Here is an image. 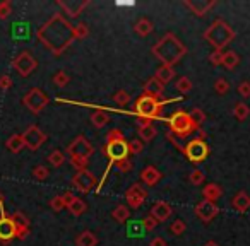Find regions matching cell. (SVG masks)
<instances>
[{
	"label": "cell",
	"mask_w": 250,
	"mask_h": 246,
	"mask_svg": "<svg viewBox=\"0 0 250 246\" xmlns=\"http://www.w3.org/2000/svg\"><path fill=\"white\" fill-rule=\"evenodd\" d=\"M38 39L53 53V57H60L76 38H74V26L63 18L60 12L53 14L36 33Z\"/></svg>",
	"instance_id": "1"
},
{
	"label": "cell",
	"mask_w": 250,
	"mask_h": 246,
	"mask_svg": "<svg viewBox=\"0 0 250 246\" xmlns=\"http://www.w3.org/2000/svg\"><path fill=\"white\" fill-rule=\"evenodd\" d=\"M151 53H153L163 65L173 67L175 63H178L184 58V55L187 53V46H185L173 33H167L156 45H153Z\"/></svg>",
	"instance_id": "2"
},
{
	"label": "cell",
	"mask_w": 250,
	"mask_h": 246,
	"mask_svg": "<svg viewBox=\"0 0 250 246\" xmlns=\"http://www.w3.org/2000/svg\"><path fill=\"white\" fill-rule=\"evenodd\" d=\"M175 101H182V96L173 97V99H158V97L147 96V94H141L139 99L134 104V114L149 121L160 120L163 108L170 103H175Z\"/></svg>",
	"instance_id": "3"
},
{
	"label": "cell",
	"mask_w": 250,
	"mask_h": 246,
	"mask_svg": "<svg viewBox=\"0 0 250 246\" xmlns=\"http://www.w3.org/2000/svg\"><path fill=\"white\" fill-rule=\"evenodd\" d=\"M235 36H236V33L231 26L226 24L223 19H216V21L204 31L202 38L208 43H211V45L214 46V50H223L235 39Z\"/></svg>",
	"instance_id": "4"
},
{
	"label": "cell",
	"mask_w": 250,
	"mask_h": 246,
	"mask_svg": "<svg viewBox=\"0 0 250 246\" xmlns=\"http://www.w3.org/2000/svg\"><path fill=\"white\" fill-rule=\"evenodd\" d=\"M168 125H170V132L173 135L180 137V139H187L192 133L199 132V127L194 123L190 114L187 111H173L168 118Z\"/></svg>",
	"instance_id": "5"
},
{
	"label": "cell",
	"mask_w": 250,
	"mask_h": 246,
	"mask_svg": "<svg viewBox=\"0 0 250 246\" xmlns=\"http://www.w3.org/2000/svg\"><path fill=\"white\" fill-rule=\"evenodd\" d=\"M101 152L103 156L108 157L111 164L118 163V161H124V159H129L130 152H129V142L124 139H118L113 140V142H106L103 147H101Z\"/></svg>",
	"instance_id": "6"
},
{
	"label": "cell",
	"mask_w": 250,
	"mask_h": 246,
	"mask_svg": "<svg viewBox=\"0 0 250 246\" xmlns=\"http://www.w3.org/2000/svg\"><path fill=\"white\" fill-rule=\"evenodd\" d=\"M50 103V97L43 93L40 87H33L31 91L22 96V104L31 111L33 114H40L46 108V104Z\"/></svg>",
	"instance_id": "7"
},
{
	"label": "cell",
	"mask_w": 250,
	"mask_h": 246,
	"mask_svg": "<svg viewBox=\"0 0 250 246\" xmlns=\"http://www.w3.org/2000/svg\"><path fill=\"white\" fill-rule=\"evenodd\" d=\"M209 152V146L206 144V140H201V139H192L187 142V146L184 147V154L190 163H202V161L208 159Z\"/></svg>",
	"instance_id": "8"
},
{
	"label": "cell",
	"mask_w": 250,
	"mask_h": 246,
	"mask_svg": "<svg viewBox=\"0 0 250 246\" xmlns=\"http://www.w3.org/2000/svg\"><path fill=\"white\" fill-rule=\"evenodd\" d=\"M67 154H69V157H84V159H89L94 154V147L91 146V142L84 135H77L67 146Z\"/></svg>",
	"instance_id": "9"
},
{
	"label": "cell",
	"mask_w": 250,
	"mask_h": 246,
	"mask_svg": "<svg viewBox=\"0 0 250 246\" xmlns=\"http://www.w3.org/2000/svg\"><path fill=\"white\" fill-rule=\"evenodd\" d=\"M12 67L16 69V72L21 77H29L38 67L36 58L29 52H21L14 60H12Z\"/></svg>",
	"instance_id": "10"
},
{
	"label": "cell",
	"mask_w": 250,
	"mask_h": 246,
	"mask_svg": "<svg viewBox=\"0 0 250 246\" xmlns=\"http://www.w3.org/2000/svg\"><path fill=\"white\" fill-rule=\"evenodd\" d=\"M16 238V224L11 215L5 212L4 207H0V243L9 245Z\"/></svg>",
	"instance_id": "11"
},
{
	"label": "cell",
	"mask_w": 250,
	"mask_h": 246,
	"mask_svg": "<svg viewBox=\"0 0 250 246\" xmlns=\"http://www.w3.org/2000/svg\"><path fill=\"white\" fill-rule=\"evenodd\" d=\"M22 139H24V146L29 151H38L46 142V133L36 125H29L22 133Z\"/></svg>",
	"instance_id": "12"
},
{
	"label": "cell",
	"mask_w": 250,
	"mask_h": 246,
	"mask_svg": "<svg viewBox=\"0 0 250 246\" xmlns=\"http://www.w3.org/2000/svg\"><path fill=\"white\" fill-rule=\"evenodd\" d=\"M96 183H98L96 176H94L89 170L77 171V173L72 176V185L81 191V193H89V191L96 187Z\"/></svg>",
	"instance_id": "13"
},
{
	"label": "cell",
	"mask_w": 250,
	"mask_h": 246,
	"mask_svg": "<svg viewBox=\"0 0 250 246\" xmlns=\"http://www.w3.org/2000/svg\"><path fill=\"white\" fill-rule=\"evenodd\" d=\"M147 198V190L139 183H134L129 187V190L125 191V200H127V205L132 208H139L144 205Z\"/></svg>",
	"instance_id": "14"
},
{
	"label": "cell",
	"mask_w": 250,
	"mask_h": 246,
	"mask_svg": "<svg viewBox=\"0 0 250 246\" xmlns=\"http://www.w3.org/2000/svg\"><path fill=\"white\" fill-rule=\"evenodd\" d=\"M11 217H12V221H14V224H16V239H19V241H24V239L29 236V231H31V222H29V219L26 217L21 210L14 212Z\"/></svg>",
	"instance_id": "15"
},
{
	"label": "cell",
	"mask_w": 250,
	"mask_h": 246,
	"mask_svg": "<svg viewBox=\"0 0 250 246\" xmlns=\"http://www.w3.org/2000/svg\"><path fill=\"white\" fill-rule=\"evenodd\" d=\"M219 214V207L212 202H206V200H201L197 205H195V215L201 219L202 222H211L216 215Z\"/></svg>",
	"instance_id": "16"
},
{
	"label": "cell",
	"mask_w": 250,
	"mask_h": 246,
	"mask_svg": "<svg viewBox=\"0 0 250 246\" xmlns=\"http://www.w3.org/2000/svg\"><path fill=\"white\" fill-rule=\"evenodd\" d=\"M171 212H173V208H171V205L168 204V202L158 200V202H154L153 207H151L149 215L153 219H156V222L160 224V222H165L167 219H170Z\"/></svg>",
	"instance_id": "17"
},
{
	"label": "cell",
	"mask_w": 250,
	"mask_h": 246,
	"mask_svg": "<svg viewBox=\"0 0 250 246\" xmlns=\"http://www.w3.org/2000/svg\"><path fill=\"white\" fill-rule=\"evenodd\" d=\"M57 5H59L65 14H69L70 18H79L84 9L89 5V0H84V2L83 0H81V2H74V0H70V2H62V0H57Z\"/></svg>",
	"instance_id": "18"
},
{
	"label": "cell",
	"mask_w": 250,
	"mask_h": 246,
	"mask_svg": "<svg viewBox=\"0 0 250 246\" xmlns=\"http://www.w3.org/2000/svg\"><path fill=\"white\" fill-rule=\"evenodd\" d=\"M184 5L190 9L195 16L202 18V16H206L212 7H214L216 0H208V2H206V0H194V2H192V0H184Z\"/></svg>",
	"instance_id": "19"
},
{
	"label": "cell",
	"mask_w": 250,
	"mask_h": 246,
	"mask_svg": "<svg viewBox=\"0 0 250 246\" xmlns=\"http://www.w3.org/2000/svg\"><path fill=\"white\" fill-rule=\"evenodd\" d=\"M161 178H163V174L154 166H146L143 170V173H141V181H143L146 187H156L161 181Z\"/></svg>",
	"instance_id": "20"
},
{
	"label": "cell",
	"mask_w": 250,
	"mask_h": 246,
	"mask_svg": "<svg viewBox=\"0 0 250 246\" xmlns=\"http://www.w3.org/2000/svg\"><path fill=\"white\" fill-rule=\"evenodd\" d=\"M163 91H165V86L156 79V77H151V79H147L146 84H144V87H143V94L158 97V99L163 96Z\"/></svg>",
	"instance_id": "21"
},
{
	"label": "cell",
	"mask_w": 250,
	"mask_h": 246,
	"mask_svg": "<svg viewBox=\"0 0 250 246\" xmlns=\"http://www.w3.org/2000/svg\"><path fill=\"white\" fill-rule=\"evenodd\" d=\"M231 207L235 208L236 212H240V214L247 212L250 208V195L243 190L238 191V193L231 198Z\"/></svg>",
	"instance_id": "22"
},
{
	"label": "cell",
	"mask_w": 250,
	"mask_h": 246,
	"mask_svg": "<svg viewBox=\"0 0 250 246\" xmlns=\"http://www.w3.org/2000/svg\"><path fill=\"white\" fill-rule=\"evenodd\" d=\"M221 195H223V188L219 187L218 183H208L202 188V200H206V202L216 204V200L221 198Z\"/></svg>",
	"instance_id": "23"
},
{
	"label": "cell",
	"mask_w": 250,
	"mask_h": 246,
	"mask_svg": "<svg viewBox=\"0 0 250 246\" xmlns=\"http://www.w3.org/2000/svg\"><path fill=\"white\" fill-rule=\"evenodd\" d=\"M98 243L100 239L93 231H83L76 238V246H98Z\"/></svg>",
	"instance_id": "24"
},
{
	"label": "cell",
	"mask_w": 250,
	"mask_h": 246,
	"mask_svg": "<svg viewBox=\"0 0 250 246\" xmlns=\"http://www.w3.org/2000/svg\"><path fill=\"white\" fill-rule=\"evenodd\" d=\"M5 147H7L12 154L21 152V151L26 147L24 146V139H22V133H14V135L9 137L7 142H5Z\"/></svg>",
	"instance_id": "25"
},
{
	"label": "cell",
	"mask_w": 250,
	"mask_h": 246,
	"mask_svg": "<svg viewBox=\"0 0 250 246\" xmlns=\"http://www.w3.org/2000/svg\"><path fill=\"white\" fill-rule=\"evenodd\" d=\"M154 77H156L158 80H160L163 86H167L168 82H171L175 77V69L173 67H168V65H161L160 69L156 70V74H154Z\"/></svg>",
	"instance_id": "26"
},
{
	"label": "cell",
	"mask_w": 250,
	"mask_h": 246,
	"mask_svg": "<svg viewBox=\"0 0 250 246\" xmlns=\"http://www.w3.org/2000/svg\"><path fill=\"white\" fill-rule=\"evenodd\" d=\"M89 120H91V123H93L94 129L100 130V129H103V127H106V123L110 121V116H108L106 111L98 110V111H94V113L91 114Z\"/></svg>",
	"instance_id": "27"
},
{
	"label": "cell",
	"mask_w": 250,
	"mask_h": 246,
	"mask_svg": "<svg viewBox=\"0 0 250 246\" xmlns=\"http://www.w3.org/2000/svg\"><path fill=\"white\" fill-rule=\"evenodd\" d=\"M156 129H154V125L151 123V125H139L137 127V135L141 137V140L143 142H151V140H154V137H156Z\"/></svg>",
	"instance_id": "28"
},
{
	"label": "cell",
	"mask_w": 250,
	"mask_h": 246,
	"mask_svg": "<svg viewBox=\"0 0 250 246\" xmlns=\"http://www.w3.org/2000/svg\"><path fill=\"white\" fill-rule=\"evenodd\" d=\"M153 28L154 26L149 19H139V21L136 22V26H134V31L139 36H143V38H146V36H149L151 33H153Z\"/></svg>",
	"instance_id": "29"
},
{
	"label": "cell",
	"mask_w": 250,
	"mask_h": 246,
	"mask_svg": "<svg viewBox=\"0 0 250 246\" xmlns=\"http://www.w3.org/2000/svg\"><path fill=\"white\" fill-rule=\"evenodd\" d=\"M111 217H113L118 224H125V222L130 219L129 207H127V205H118V207H115L113 212H111Z\"/></svg>",
	"instance_id": "30"
},
{
	"label": "cell",
	"mask_w": 250,
	"mask_h": 246,
	"mask_svg": "<svg viewBox=\"0 0 250 246\" xmlns=\"http://www.w3.org/2000/svg\"><path fill=\"white\" fill-rule=\"evenodd\" d=\"M238 63H240V55H238V53H236V52H225L221 65L225 67L226 70H233L235 67H238Z\"/></svg>",
	"instance_id": "31"
},
{
	"label": "cell",
	"mask_w": 250,
	"mask_h": 246,
	"mask_svg": "<svg viewBox=\"0 0 250 246\" xmlns=\"http://www.w3.org/2000/svg\"><path fill=\"white\" fill-rule=\"evenodd\" d=\"M67 210H69L70 214L76 215V217H77V215H83L84 212L87 210V205H86V202H84L83 198H77L76 197L72 200V204H70L69 207H67Z\"/></svg>",
	"instance_id": "32"
},
{
	"label": "cell",
	"mask_w": 250,
	"mask_h": 246,
	"mask_svg": "<svg viewBox=\"0 0 250 246\" xmlns=\"http://www.w3.org/2000/svg\"><path fill=\"white\" fill-rule=\"evenodd\" d=\"M249 114H250V108L247 106L245 103H236L235 104V108H233V116H235L236 120H240V121L247 120Z\"/></svg>",
	"instance_id": "33"
},
{
	"label": "cell",
	"mask_w": 250,
	"mask_h": 246,
	"mask_svg": "<svg viewBox=\"0 0 250 246\" xmlns=\"http://www.w3.org/2000/svg\"><path fill=\"white\" fill-rule=\"evenodd\" d=\"M175 89H177L178 93H182V94L190 93V91H192V80L188 79L187 76L180 77V79H178L177 82H175Z\"/></svg>",
	"instance_id": "34"
},
{
	"label": "cell",
	"mask_w": 250,
	"mask_h": 246,
	"mask_svg": "<svg viewBox=\"0 0 250 246\" xmlns=\"http://www.w3.org/2000/svg\"><path fill=\"white\" fill-rule=\"evenodd\" d=\"M48 163L52 164L53 168H60L63 163H65V156H63L62 151L55 149V151H53V152L48 156Z\"/></svg>",
	"instance_id": "35"
},
{
	"label": "cell",
	"mask_w": 250,
	"mask_h": 246,
	"mask_svg": "<svg viewBox=\"0 0 250 246\" xmlns=\"http://www.w3.org/2000/svg\"><path fill=\"white\" fill-rule=\"evenodd\" d=\"M53 84H55L57 87H65L67 84L70 82V77H69V74L65 72V70H59V72L53 76Z\"/></svg>",
	"instance_id": "36"
},
{
	"label": "cell",
	"mask_w": 250,
	"mask_h": 246,
	"mask_svg": "<svg viewBox=\"0 0 250 246\" xmlns=\"http://www.w3.org/2000/svg\"><path fill=\"white\" fill-rule=\"evenodd\" d=\"M113 101L118 104V106H125V104L130 103V94L127 93L125 89H120L113 94Z\"/></svg>",
	"instance_id": "37"
},
{
	"label": "cell",
	"mask_w": 250,
	"mask_h": 246,
	"mask_svg": "<svg viewBox=\"0 0 250 246\" xmlns=\"http://www.w3.org/2000/svg\"><path fill=\"white\" fill-rule=\"evenodd\" d=\"M214 91H216V94H219V96H225V94L229 91V82L225 79V77H219V79L214 82Z\"/></svg>",
	"instance_id": "38"
},
{
	"label": "cell",
	"mask_w": 250,
	"mask_h": 246,
	"mask_svg": "<svg viewBox=\"0 0 250 246\" xmlns=\"http://www.w3.org/2000/svg\"><path fill=\"white\" fill-rule=\"evenodd\" d=\"M188 114H190V118H192V120H194L195 125H197L199 129H201L202 123H204V121H206V113H204V111H202L201 108H194V110H192Z\"/></svg>",
	"instance_id": "39"
},
{
	"label": "cell",
	"mask_w": 250,
	"mask_h": 246,
	"mask_svg": "<svg viewBox=\"0 0 250 246\" xmlns=\"http://www.w3.org/2000/svg\"><path fill=\"white\" fill-rule=\"evenodd\" d=\"M48 174H50L48 168L43 166V164H38V166L33 170V178H35V180H38V181H45L46 178H48Z\"/></svg>",
	"instance_id": "40"
},
{
	"label": "cell",
	"mask_w": 250,
	"mask_h": 246,
	"mask_svg": "<svg viewBox=\"0 0 250 246\" xmlns=\"http://www.w3.org/2000/svg\"><path fill=\"white\" fill-rule=\"evenodd\" d=\"M185 229H187V224H185L182 219L173 221V222H171V226H170V232H171V234H175V236H182L185 232Z\"/></svg>",
	"instance_id": "41"
},
{
	"label": "cell",
	"mask_w": 250,
	"mask_h": 246,
	"mask_svg": "<svg viewBox=\"0 0 250 246\" xmlns=\"http://www.w3.org/2000/svg\"><path fill=\"white\" fill-rule=\"evenodd\" d=\"M89 36V28L84 22H79L77 26H74V38L76 39H84Z\"/></svg>",
	"instance_id": "42"
},
{
	"label": "cell",
	"mask_w": 250,
	"mask_h": 246,
	"mask_svg": "<svg viewBox=\"0 0 250 246\" xmlns=\"http://www.w3.org/2000/svg\"><path fill=\"white\" fill-rule=\"evenodd\" d=\"M204 180H206V174L202 173L201 170H194L190 173V176H188V181H190L194 187H199V185H202V183H204Z\"/></svg>",
	"instance_id": "43"
},
{
	"label": "cell",
	"mask_w": 250,
	"mask_h": 246,
	"mask_svg": "<svg viewBox=\"0 0 250 246\" xmlns=\"http://www.w3.org/2000/svg\"><path fill=\"white\" fill-rule=\"evenodd\" d=\"M144 151V142L141 139H134L129 142V152L130 154H136V156H139L141 152Z\"/></svg>",
	"instance_id": "44"
},
{
	"label": "cell",
	"mask_w": 250,
	"mask_h": 246,
	"mask_svg": "<svg viewBox=\"0 0 250 246\" xmlns=\"http://www.w3.org/2000/svg\"><path fill=\"white\" fill-rule=\"evenodd\" d=\"M12 12V2L11 0H2L0 2V19H7Z\"/></svg>",
	"instance_id": "45"
},
{
	"label": "cell",
	"mask_w": 250,
	"mask_h": 246,
	"mask_svg": "<svg viewBox=\"0 0 250 246\" xmlns=\"http://www.w3.org/2000/svg\"><path fill=\"white\" fill-rule=\"evenodd\" d=\"M70 164L76 168L77 171H84L87 170V164H89V159H84V157H69Z\"/></svg>",
	"instance_id": "46"
},
{
	"label": "cell",
	"mask_w": 250,
	"mask_h": 246,
	"mask_svg": "<svg viewBox=\"0 0 250 246\" xmlns=\"http://www.w3.org/2000/svg\"><path fill=\"white\" fill-rule=\"evenodd\" d=\"M141 226H143L144 231L151 232V231H154V229H156L158 222H156V219H153L151 215H146V217H143V221H141Z\"/></svg>",
	"instance_id": "47"
},
{
	"label": "cell",
	"mask_w": 250,
	"mask_h": 246,
	"mask_svg": "<svg viewBox=\"0 0 250 246\" xmlns=\"http://www.w3.org/2000/svg\"><path fill=\"white\" fill-rule=\"evenodd\" d=\"M50 207H52V210H55V212H62L63 208H67L65 204H63L62 195H57V197H53L52 200H50Z\"/></svg>",
	"instance_id": "48"
},
{
	"label": "cell",
	"mask_w": 250,
	"mask_h": 246,
	"mask_svg": "<svg viewBox=\"0 0 250 246\" xmlns=\"http://www.w3.org/2000/svg\"><path fill=\"white\" fill-rule=\"evenodd\" d=\"M115 168H117L120 173H129V171L134 168V164H132V161H130V157H129V159H124V161H118V163H115Z\"/></svg>",
	"instance_id": "49"
},
{
	"label": "cell",
	"mask_w": 250,
	"mask_h": 246,
	"mask_svg": "<svg viewBox=\"0 0 250 246\" xmlns=\"http://www.w3.org/2000/svg\"><path fill=\"white\" fill-rule=\"evenodd\" d=\"M223 55H225V52L223 50H214V52L209 55V62H211V65H221L223 63Z\"/></svg>",
	"instance_id": "50"
},
{
	"label": "cell",
	"mask_w": 250,
	"mask_h": 246,
	"mask_svg": "<svg viewBox=\"0 0 250 246\" xmlns=\"http://www.w3.org/2000/svg\"><path fill=\"white\" fill-rule=\"evenodd\" d=\"M238 94L242 97H250V82H249V80H243V82H240Z\"/></svg>",
	"instance_id": "51"
},
{
	"label": "cell",
	"mask_w": 250,
	"mask_h": 246,
	"mask_svg": "<svg viewBox=\"0 0 250 246\" xmlns=\"http://www.w3.org/2000/svg\"><path fill=\"white\" fill-rule=\"evenodd\" d=\"M118 139H124V133H122V130L113 129V130H110V132L106 133V142H113V140H118Z\"/></svg>",
	"instance_id": "52"
},
{
	"label": "cell",
	"mask_w": 250,
	"mask_h": 246,
	"mask_svg": "<svg viewBox=\"0 0 250 246\" xmlns=\"http://www.w3.org/2000/svg\"><path fill=\"white\" fill-rule=\"evenodd\" d=\"M12 87V79L9 76H0V89L9 91Z\"/></svg>",
	"instance_id": "53"
},
{
	"label": "cell",
	"mask_w": 250,
	"mask_h": 246,
	"mask_svg": "<svg viewBox=\"0 0 250 246\" xmlns=\"http://www.w3.org/2000/svg\"><path fill=\"white\" fill-rule=\"evenodd\" d=\"M62 198H63V204H65V207H69V205L72 204V200H74L76 197H74L72 191H65V193L62 195Z\"/></svg>",
	"instance_id": "54"
},
{
	"label": "cell",
	"mask_w": 250,
	"mask_h": 246,
	"mask_svg": "<svg viewBox=\"0 0 250 246\" xmlns=\"http://www.w3.org/2000/svg\"><path fill=\"white\" fill-rule=\"evenodd\" d=\"M149 246H167V241H165L163 238H160V236H158V238H153V239H151Z\"/></svg>",
	"instance_id": "55"
},
{
	"label": "cell",
	"mask_w": 250,
	"mask_h": 246,
	"mask_svg": "<svg viewBox=\"0 0 250 246\" xmlns=\"http://www.w3.org/2000/svg\"><path fill=\"white\" fill-rule=\"evenodd\" d=\"M4 202H5V197H4V193L0 191V207H4Z\"/></svg>",
	"instance_id": "56"
},
{
	"label": "cell",
	"mask_w": 250,
	"mask_h": 246,
	"mask_svg": "<svg viewBox=\"0 0 250 246\" xmlns=\"http://www.w3.org/2000/svg\"><path fill=\"white\" fill-rule=\"evenodd\" d=\"M202 246H219V245L216 241H208V243H204Z\"/></svg>",
	"instance_id": "57"
}]
</instances>
